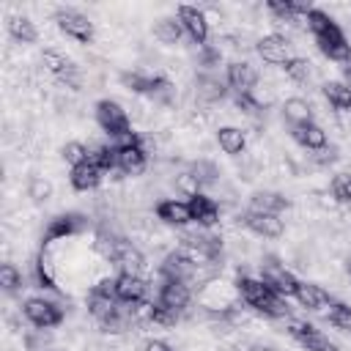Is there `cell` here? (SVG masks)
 I'll return each instance as SVG.
<instances>
[{
    "label": "cell",
    "mask_w": 351,
    "mask_h": 351,
    "mask_svg": "<svg viewBox=\"0 0 351 351\" xmlns=\"http://www.w3.org/2000/svg\"><path fill=\"white\" fill-rule=\"evenodd\" d=\"M307 25H310V30H313V36H315L318 49H321L329 60H337V63L351 60V44L346 41L343 30L337 27V22H335L329 14H324V11H318V8H310Z\"/></svg>",
    "instance_id": "obj_1"
},
{
    "label": "cell",
    "mask_w": 351,
    "mask_h": 351,
    "mask_svg": "<svg viewBox=\"0 0 351 351\" xmlns=\"http://www.w3.org/2000/svg\"><path fill=\"white\" fill-rule=\"evenodd\" d=\"M236 288H239V293L244 296V302H247L252 310H258V313H263V315H269V318H285V315H288V302H285V296L274 293L263 280L239 277Z\"/></svg>",
    "instance_id": "obj_2"
},
{
    "label": "cell",
    "mask_w": 351,
    "mask_h": 351,
    "mask_svg": "<svg viewBox=\"0 0 351 351\" xmlns=\"http://www.w3.org/2000/svg\"><path fill=\"white\" fill-rule=\"evenodd\" d=\"M96 121H99V126H101L110 137H118V140H121V137L132 134L126 110H123L118 101H112V99H101V101H96Z\"/></svg>",
    "instance_id": "obj_3"
},
{
    "label": "cell",
    "mask_w": 351,
    "mask_h": 351,
    "mask_svg": "<svg viewBox=\"0 0 351 351\" xmlns=\"http://www.w3.org/2000/svg\"><path fill=\"white\" fill-rule=\"evenodd\" d=\"M118 296H115V280H104V282H99L93 291H90V296H88V310H90V315L93 318H99L101 324H107L110 318H115L121 310H118Z\"/></svg>",
    "instance_id": "obj_4"
},
{
    "label": "cell",
    "mask_w": 351,
    "mask_h": 351,
    "mask_svg": "<svg viewBox=\"0 0 351 351\" xmlns=\"http://www.w3.org/2000/svg\"><path fill=\"white\" fill-rule=\"evenodd\" d=\"M22 313L38 329H49V326H58L63 321V310L55 302H47V299H38V296H30L22 304Z\"/></svg>",
    "instance_id": "obj_5"
},
{
    "label": "cell",
    "mask_w": 351,
    "mask_h": 351,
    "mask_svg": "<svg viewBox=\"0 0 351 351\" xmlns=\"http://www.w3.org/2000/svg\"><path fill=\"white\" fill-rule=\"evenodd\" d=\"M288 335L302 343L307 351H340L337 343H332L329 337H324L313 324L307 321H296V318H288Z\"/></svg>",
    "instance_id": "obj_6"
},
{
    "label": "cell",
    "mask_w": 351,
    "mask_h": 351,
    "mask_svg": "<svg viewBox=\"0 0 351 351\" xmlns=\"http://www.w3.org/2000/svg\"><path fill=\"white\" fill-rule=\"evenodd\" d=\"M261 280L280 296H296V288H299V280L280 263H263V271H261Z\"/></svg>",
    "instance_id": "obj_7"
},
{
    "label": "cell",
    "mask_w": 351,
    "mask_h": 351,
    "mask_svg": "<svg viewBox=\"0 0 351 351\" xmlns=\"http://www.w3.org/2000/svg\"><path fill=\"white\" fill-rule=\"evenodd\" d=\"M58 27L66 33V36H71L74 41H80V44H88L90 38H93V22L88 19V16H82V14H77V11H58Z\"/></svg>",
    "instance_id": "obj_8"
},
{
    "label": "cell",
    "mask_w": 351,
    "mask_h": 351,
    "mask_svg": "<svg viewBox=\"0 0 351 351\" xmlns=\"http://www.w3.org/2000/svg\"><path fill=\"white\" fill-rule=\"evenodd\" d=\"M225 82H228L230 90H236V96L239 93H252V88L258 82V71L247 60H233L225 71Z\"/></svg>",
    "instance_id": "obj_9"
},
{
    "label": "cell",
    "mask_w": 351,
    "mask_h": 351,
    "mask_svg": "<svg viewBox=\"0 0 351 351\" xmlns=\"http://www.w3.org/2000/svg\"><path fill=\"white\" fill-rule=\"evenodd\" d=\"M145 291H148V285H145V280H143L140 274H126V271H121V274L115 277V296H118L121 302H126V304L143 302V299H145Z\"/></svg>",
    "instance_id": "obj_10"
},
{
    "label": "cell",
    "mask_w": 351,
    "mask_h": 351,
    "mask_svg": "<svg viewBox=\"0 0 351 351\" xmlns=\"http://www.w3.org/2000/svg\"><path fill=\"white\" fill-rule=\"evenodd\" d=\"M192 299V291H189V282L184 280H165V285L159 288V304L181 313Z\"/></svg>",
    "instance_id": "obj_11"
},
{
    "label": "cell",
    "mask_w": 351,
    "mask_h": 351,
    "mask_svg": "<svg viewBox=\"0 0 351 351\" xmlns=\"http://www.w3.org/2000/svg\"><path fill=\"white\" fill-rule=\"evenodd\" d=\"M178 22L192 36L195 44H206V38H208V22H206L203 11H197L192 5H181L178 8Z\"/></svg>",
    "instance_id": "obj_12"
},
{
    "label": "cell",
    "mask_w": 351,
    "mask_h": 351,
    "mask_svg": "<svg viewBox=\"0 0 351 351\" xmlns=\"http://www.w3.org/2000/svg\"><path fill=\"white\" fill-rule=\"evenodd\" d=\"M244 225H247L252 233L266 236V239H277V236H282V230H285L280 214H255V211H247V214H244Z\"/></svg>",
    "instance_id": "obj_13"
},
{
    "label": "cell",
    "mask_w": 351,
    "mask_h": 351,
    "mask_svg": "<svg viewBox=\"0 0 351 351\" xmlns=\"http://www.w3.org/2000/svg\"><path fill=\"white\" fill-rule=\"evenodd\" d=\"M110 261H115L126 274H137V271L143 269V263H145V261H143V252H140L132 241H126V239H118V241H115Z\"/></svg>",
    "instance_id": "obj_14"
},
{
    "label": "cell",
    "mask_w": 351,
    "mask_h": 351,
    "mask_svg": "<svg viewBox=\"0 0 351 351\" xmlns=\"http://www.w3.org/2000/svg\"><path fill=\"white\" fill-rule=\"evenodd\" d=\"M162 274L165 280H184L189 282L195 274H197V263L192 258H186L184 252H170L162 263Z\"/></svg>",
    "instance_id": "obj_15"
},
{
    "label": "cell",
    "mask_w": 351,
    "mask_h": 351,
    "mask_svg": "<svg viewBox=\"0 0 351 351\" xmlns=\"http://www.w3.org/2000/svg\"><path fill=\"white\" fill-rule=\"evenodd\" d=\"M258 55L266 60V63H271V66H285V60H288V38L285 36H277V33H271V36H263L261 41H258Z\"/></svg>",
    "instance_id": "obj_16"
},
{
    "label": "cell",
    "mask_w": 351,
    "mask_h": 351,
    "mask_svg": "<svg viewBox=\"0 0 351 351\" xmlns=\"http://www.w3.org/2000/svg\"><path fill=\"white\" fill-rule=\"evenodd\" d=\"M186 203H189V211H192V222H197L200 228H211V225L219 222V206L211 197H206V195L197 192Z\"/></svg>",
    "instance_id": "obj_17"
},
{
    "label": "cell",
    "mask_w": 351,
    "mask_h": 351,
    "mask_svg": "<svg viewBox=\"0 0 351 351\" xmlns=\"http://www.w3.org/2000/svg\"><path fill=\"white\" fill-rule=\"evenodd\" d=\"M41 60H44V66L52 71V74H58V77H63L69 85H77V66L63 55V52H58V49H44V55H41Z\"/></svg>",
    "instance_id": "obj_18"
},
{
    "label": "cell",
    "mask_w": 351,
    "mask_h": 351,
    "mask_svg": "<svg viewBox=\"0 0 351 351\" xmlns=\"http://www.w3.org/2000/svg\"><path fill=\"white\" fill-rule=\"evenodd\" d=\"M118 170L126 176H137L145 170V151L140 145H118Z\"/></svg>",
    "instance_id": "obj_19"
},
{
    "label": "cell",
    "mask_w": 351,
    "mask_h": 351,
    "mask_svg": "<svg viewBox=\"0 0 351 351\" xmlns=\"http://www.w3.org/2000/svg\"><path fill=\"white\" fill-rule=\"evenodd\" d=\"M156 217L167 225H186L192 222V211H189V203L184 200H162L156 206Z\"/></svg>",
    "instance_id": "obj_20"
},
{
    "label": "cell",
    "mask_w": 351,
    "mask_h": 351,
    "mask_svg": "<svg viewBox=\"0 0 351 351\" xmlns=\"http://www.w3.org/2000/svg\"><path fill=\"white\" fill-rule=\"evenodd\" d=\"M293 140H296L299 145L310 148V151H321V148H326V132H324L315 121L296 126V129H293Z\"/></svg>",
    "instance_id": "obj_21"
},
{
    "label": "cell",
    "mask_w": 351,
    "mask_h": 351,
    "mask_svg": "<svg viewBox=\"0 0 351 351\" xmlns=\"http://www.w3.org/2000/svg\"><path fill=\"white\" fill-rule=\"evenodd\" d=\"M101 173H104V170H99V167L88 159V162H82V165L71 167V186H74V189H80V192H88V189L99 186Z\"/></svg>",
    "instance_id": "obj_22"
},
{
    "label": "cell",
    "mask_w": 351,
    "mask_h": 351,
    "mask_svg": "<svg viewBox=\"0 0 351 351\" xmlns=\"http://www.w3.org/2000/svg\"><path fill=\"white\" fill-rule=\"evenodd\" d=\"M288 208V200L277 192H255L250 197V208L247 211H255V214H280Z\"/></svg>",
    "instance_id": "obj_23"
},
{
    "label": "cell",
    "mask_w": 351,
    "mask_h": 351,
    "mask_svg": "<svg viewBox=\"0 0 351 351\" xmlns=\"http://www.w3.org/2000/svg\"><path fill=\"white\" fill-rule=\"evenodd\" d=\"M296 302L304 307V310H321L326 302H329V293L315 285V282H299L296 288Z\"/></svg>",
    "instance_id": "obj_24"
},
{
    "label": "cell",
    "mask_w": 351,
    "mask_h": 351,
    "mask_svg": "<svg viewBox=\"0 0 351 351\" xmlns=\"http://www.w3.org/2000/svg\"><path fill=\"white\" fill-rule=\"evenodd\" d=\"M282 115H285V121H288L293 129L302 126V123H310V121H313V110H310V104H307L304 99H299V96H291V99L282 101Z\"/></svg>",
    "instance_id": "obj_25"
},
{
    "label": "cell",
    "mask_w": 351,
    "mask_h": 351,
    "mask_svg": "<svg viewBox=\"0 0 351 351\" xmlns=\"http://www.w3.org/2000/svg\"><path fill=\"white\" fill-rule=\"evenodd\" d=\"M217 143H219V148H222L225 154L239 156V154L244 151V145H247V137H244V132L236 129V126H222V129L217 132Z\"/></svg>",
    "instance_id": "obj_26"
},
{
    "label": "cell",
    "mask_w": 351,
    "mask_h": 351,
    "mask_svg": "<svg viewBox=\"0 0 351 351\" xmlns=\"http://www.w3.org/2000/svg\"><path fill=\"white\" fill-rule=\"evenodd\" d=\"M82 230V219L77 214H63V217H55L47 228V241H55V239H63V236H71Z\"/></svg>",
    "instance_id": "obj_27"
},
{
    "label": "cell",
    "mask_w": 351,
    "mask_h": 351,
    "mask_svg": "<svg viewBox=\"0 0 351 351\" xmlns=\"http://www.w3.org/2000/svg\"><path fill=\"white\" fill-rule=\"evenodd\" d=\"M225 82L222 80H217V77H211V74H203V77H197V99H203V101H219V99H225Z\"/></svg>",
    "instance_id": "obj_28"
},
{
    "label": "cell",
    "mask_w": 351,
    "mask_h": 351,
    "mask_svg": "<svg viewBox=\"0 0 351 351\" xmlns=\"http://www.w3.org/2000/svg\"><path fill=\"white\" fill-rule=\"evenodd\" d=\"M321 90L335 110H351V88L346 82H324Z\"/></svg>",
    "instance_id": "obj_29"
},
{
    "label": "cell",
    "mask_w": 351,
    "mask_h": 351,
    "mask_svg": "<svg viewBox=\"0 0 351 351\" xmlns=\"http://www.w3.org/2000/svg\"><path fill=\"white\" fill-rule=\"evenodd\" d=\"M8 33H11L16 41H22V44H33V41L38 38V30H36V25H33L27 16H11Z\"/></svg>",
    "instance_id": "obj_30"
},
{
    "label": "cell",
    "mask_w": 351,
    "mask_h": 351,
    "mask_svg": "<svg viewBox=\"0 0 351 351\" xmlns=\"http://www.w3.org/2000/svg\"><path fill=\"white\" fill-rule=\"evenodd\" d=\"M99 170H115L118 167V145H101L96 151H90L88 156Z\"/></svg>",
    "instance_id": "obj_31"
},
{
    "label": "cell",
    "mask_w": 351,
    "mask_h": 351,
    "mask_svg": "<svg viewBox=\"0 0 351 351\" xmlns=\"http://www.w3.org/2000/svg\"><path fill=\"white\" fill-rule=\"evenodd\" d=\"M154 36L162 41V44H176L181 38V22L178 19H159L154 25Z\"/></svg>",
    "instance_id": "obj_32"
},
{
    "label": "cell",
    "mask_w": 351,
    "mask_h": 351,
    "mask_svg": "<svg viewBox=\"0 0 351 351\" xmlns=\"http://www.w3.org/2000/svg\"><path fill=\"white\" fill-rule=\"evenodd\" d=\"M326 318H329V324L337 326V329H351V304H343V302L329 304Z\"/></svg>",
    "instance_id": "obj_33"
},
{
    "label": "cell",
    "mask_w": 351,
    "mask_h": 351,
    "mask_svg": "<svg viewBox=\"0 0 351 351\" xmlns=\"http://www.w3.org/2000/svg\"><path fill=\"white\" fill-rule=\"evenodd\" d=\"M282 69L293 82H307L310 80V60H304V58H288Z\"/></svg>",
    "instance_id": "obj_34"
},
{
    "label": "cell",
    "mask_w": 351,
    "mask_h": 351,
    "mask_svg": "<svg viewBox=\"0 0 351 351\" xmlns=\"http://www.w3.org/2000/svg\"><path fill=\"white\" fill-rule=\"evenodd\" d=\"M60 154H63V159L71 165V167H77V165H82V162H88V156H90V151L82 145V143H77V140H71V143H66L63 148H60Z\"/></svg>",
    "instance_id": "obj_35"
},
{
    "label": "cell",
    "mask_w": 351,
    "mask_h": 351,
    "mask_svg": "<svg viewBox=\"0 0 351 351\" xmlns=\"http://www.w3.org/2000/svg\"><path fill=\"white\" fill-rule=\"evenodd\" d=\"M332 195L340 203H351V173H337L332 178Z\"/></svg>",
    "instance_id": "obj_36"
},
{
    "label": "cell",
    "mask_w": 351,
    "mask_h": 351,
    "mask_svg": "<svg viewBox=\"0 0 351 351\" xmlns=\"http://www.w3.org/2000/svg\"><path fill=\"white\" fill-rule=\"evenodd\" d=\"M0 285H3V291H8V293H14V291L22 285V274L16 271V266H11V263H3V266H0Z\"/></svg>",
    "instance_id": "obj_37"
},
{
    "label": "cell",
    "mask_w": 351,
    "mask_h": 351,
    "mask_svg": "<svg viewBox=\"0 0 351 351\" xmlns=\"http://www.w3.org/2000/svg\"><path fill=\"white\" fill-rule=\"evenodd\" d=\"M27 195L36 200V203H44V200H49V195H52V184L47 181V178H30V186H27Z\"/></svg>",
    "instance_id": "obj_38"
},
{
    "label": "cell",
    "mask_w": 351,
    "mask_h": 351,
    "mask_svg": "<svg viewBox=\"0 0 351 351\" xmlns=\"http://www.w3.org/2000/svg\"><path fill=\"white\" fill-rule=\"evenodd\" d=\"M151 321H154V324H162V326H173V324L178 321V313L156 302V304H151Z\"/></svg>",
    "instance_id": "obj_39"
},
{
    "label": "cell",
    "mask_w": 351,
    "mask_h": 351,
    "mask_svg": "<svg viewBox=\"0 0 351 351\" xmlns=\"http://www.w3.org/2000/svg\"><path fill=\"white\" fill-rule=\"evenodd\" d=\"M176 186H178L186 197H195V195L200 192V181H197L192 173H181V176H178V181H176Z\"/></svg>",
    "instance_id": "obj_40"
},
{
    "label": "cell",
    "mask_w": 351,
    "mask_h": 351,
    "mask_svg": "<svg viewBox=\"0 0 351 351\" xmlns=\"http://www.w3.org/2000/svg\"><path fill=\"white\" fill-rule=\"evenodd\" d=\"M192 176H195L200 184H211V181H214V176H217V167H214V165H208V162H197V165L192 167Z\"/></svg>",
    "instance_id": "obj_41"
},
{
    "label": "cell",
    "mask_w": 351,
    "mask_h": 351,
    "mask_svg": "<svg viewBox=\"0 0 351 351\" xmlns=\"http://www.w3.org/2000/svg\"><path fill=\"white\" fill-rule=\"evenodd\" d=\"M236 104H239L244 112H258V110H261V104L252 99V93H239V96H236Z\"/></svg>",
    "instance_id": "obj_42"
},
{
    "label": "cell",
    "mask_w": 351,
    "mask_h": 351,
    "mask_svg": "<svg viewBox=\"0 0 351 351\" xmlns=\"http://www.w3.org/2000/svg\"><path fill=\"white\" fill-rule=\"evenodd\" d=\"M143 351H173V348H170L165 340H145Z\"/></svg>",
    "instance_id": "obj_43"
},
{
    "label": "cell",
    "mask_w": 351,
    "mask_h": 351,
    "mask_svg": "<svg viewBox=\"0 0 351 351\" xmlns=\"http://www.w3.org/2000/svg\"><path fill=\"white\" fill-rule=\"evenodd\" d=\"M346 80H348V88H351V69H346Z\"/></svg>",
    "instance_id": "obj_44"
},
{
    "label": "cell",
    "mask_w": 351,
    "mask_h": 351,
    "mask_svg": "<svg viewBox=\"0 0 351 351\" xmlns=\"http://www.w3.org/2000/svg\"><path fill=\"white\" fill-rule=\"evenodd\" d=\"M348 274H351V261H348Z\"/></svg>",
    "instance_id": "obj_45"
}]
</instances>
